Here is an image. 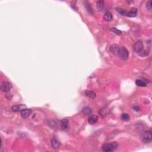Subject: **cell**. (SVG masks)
Wrapping results in <instances>:
<instances>
[{
	"label": "cell",
	"instance_id": "d6986e66",
	"mask_svg": "<svg viewBox=\"0 0 152 152\" xmlns=\"http://www.w3.org/2000/svg\"><path fill=\"white\" fill-rule=\"evenodd\" d=\"M116 10H117V11L118 12L119 14H121V16H127V13H128V12H127L125 10L121 9V8H117V9H116Z\"/></svg>",
	"mask_w": 152,
	"mask_h": 152
},
{
	"label": "cell",
	"instance_id": "4fadbf2b",
	"mask_svg": "<svg viewBox=\"0 0 152 152\" xmlns=\"http://www.w3.org/2000/svg\"><path fill=\"white\" fill-rule=\"evenodd\" d=\"M135 85L139 87H146L147 82L143 79H137L135 81Z\"/></svg>",
	"mask_w": 152,
	"mask_h": 152
},
{
	"label": "cell",
	"instance_id": "7c38bea8",
	"mask_svg": "<svg viewBox=\"0 0 152 152\" xmlns=\"http://www.w3.org/2000/svg\"><path fill=\"white\" fill-rule=\"evenodd\" d=\"M60 141L56 138H53L51 140V146L54 148H58L60 146Z\"/></svg>",
	"mask_w": 152,
	"mask_h": 152
},
{
	"label": "cell",
	"instance_id": "ffe728a7",
	"mask_svg": "<svg viewBox=\"0 0 152 152\" xmlns=\"http://www.w3.org/2000/svg\"><path fill=\"white\" fill-rule=\"evenodd\" d=\"M121 118L123 121H129L130 119V117L129 115L126 114V113H123V114L121 115Z\"/></svg>",
	"mask_w": 152,
	"mask_h": 152
},
{
	"label": "cell",
	"instance_id": "44dd1931",
	"mask_svg": "<svg viewBox=\"0 0 152 152\" xmlns=\"http://www.w3.org/2000/svg\"><path fill=\"white\" fill-rule=\"evenodd\" d=\"M110 30H111L112 32H114V33L118 34V35H121V34H122V32L121 31V30L117 29V28H115V27H113V28H111V29H110Z\"/></svg>",
	"mask_w": 152,
	"mask_h": 152
},
{
	"label": "cell",
	"instance_id": "9a60e30c",
	"mask_svg": "<svg viewBox=\"0 0 152 152\" xmlns=\"http://www.w3.org/2000/svg\"><path fill=\"white\" fill-rule=\"evenodd\" d=\"M109 108H108L106 107L103 108H102L100 111H99V114H100V115H102L103 117H106V116H107L109 114Z\"/></svg>",
	"mask_w": 152,
	"mask_h": 152
},
{
	"label": "cell",
	"instance_id": "8992f818",
	"mask_svg": "<svg viewBox=\"0 0 152 152\" xmlns=\"http://www.w3.org/2000/svg\"><path fill=\"white\" fill-rule=\"evenodd\" d=\"M26 108V105L24 104H20V105H16L12 106L11 109L13 112H22V110L25 109Z\"/></svg>",
	"mask_w": 152,
	"mask_h": 152
},
{
	"label": "cell",
	"instance_id": "9c48e42d",
	"mask_svg": "<svg viewBox=\"0 0 152 152\" xmlns=\"http://www.w3.org/2000/svg\"><path fill=\"white\" fill-rule=\"evenodd\" d=\"M98 116L94 115H90L88 118V122L90 124H95L98 122Z\"/></svg>",
	"mask_w": 152,
	"mask_h": 152
},
{
	"label": "cell",
	"instance_id": "ac0fdd59",
	"mask_svg": "<svg viewBox=\"0 0 152 152\" xmlns=\"http://www.w3.org/2000/svg\"><path fill=\"white\" fill-rule=\"evenodd\" d=\"M85 95L86 96H87V97L92 98V99H95L96 98V93L95 92H92V91L86 90L85 92Z\"/></svg>",
	"mask_w": 152,
	"mask_h": 152
},
{
	"label": "cell",
	"instance_id": "603a6c76",
	"mask_svg": "<svg viewBox=\"0 0 152 152\" xmlns=\"http://www.w3.org/2000/svg\"><path fill=\"white\" fill-rule=\"evenodd\" d=\"M146 7L148 10H151L152 8V3L151 1H149L147 2V4H146Z\"/></svg>",
	"mask_w": 152,
	"mask_h": 152
},
{
	"label": "cell",
	"instance_id": "30bf717a",
	"mask_svg": "<svg viewBox=\"0 0 152 152\" xmlns=\"http://www.w3.org/2000/svg\"><path fill=\"white\" fill-rule=\"evenodd\" d=\"M69 125V121L67 118H64L61 121L60 126L63 130H66Z\"/></svg>",
	"mask_w": 152,
	"mask_h": 152
},
{
	"label": "cell",
	"instance_id": "cb8c5ba5",
	"mask_svg": "<svg viewBox=\"0 0 152 152\" xmlns=\"http://www.w3.org/2000/svg\"><path fill=\"white\" fill-rule=\"evenodd\" d=\"M134 109L135 111H139L140 108L139 107H138V106H134Z\"/></svg>",
	"mask_w": 152,
	"mask_h": 152
},
{
	"label": "cell",
	"instance_id": "6da1fadb",
	"mask_svg": "<svg viewBox=\"0 0 152 152\" xmlns=\"http://www.w3.org/2000/svg\"><path fill=\"white\" fill-rule=\"evenodd\" d=\"M118 144L116 142H112L110 144H105L102 146V150L105 152H112L117 149Z\"/></svg>",
	"mask_w": 152,
	"mask_h": 152
},
{
	"label": "cell",
	"instance_id": "e0dca14e",
	"mask_svg": "<svg viewBox=\"0 0 152 152\" xmlns=\"http://www.w3.org/2000/svg\"><path fill=\"white\" fill-rule=\"evenodd\" d=\"M104 5H105V2L103 1H97V2H96L97 9H98V10L100 11H102L103 10V8H104Z\"/></svg>",
	"mask_w": 152,
	"mask_h": 152
},
{
	"label": "cell",
	"instance_id": "ba28073f",
	"mask_svg": "<svg viewBox=\"0 0 152 152\" xmlns=\"http://www.w3.org/2000/svg\"><path fill=\"white\" fill-rule=\"evenodd\" d=\"M119 47L120 46L119 45H117V44H114V45H112L109 48V51L112 54L115 55H118Z\"/></svg>",
	"mask_w": 152,
	"mask_h": 152
},
{
	"label": "cell",
	"instance_id": "2e32d148",
	"mask_svg": "<svg viewBox=\"0 0 152 152\" xmlns=\"http://www.w3.org/2000/svg\"><path fill=\"white\" fill-rule=\"evenodd\" d=\"M82 113L86 115H90L92 113V110L89 107H84L82 109Z\"/></svg>",
	"mask_w": 152,
	"mask_h": 152
},
{
	"label": "cell",
	"instance_id": "7a4b0ae2",
	"mask_svg": "<svg viewBox=\"0 0 152 152\" xmlns=\"http://www.w3.org/2000/svg\"><path fill=\"white\" fill-rule=\"evenodd\" d=\"M140 139L143 143H150L152 140V134L151 131H146L140 135Z\"/></svg>",
	"mask_w": 152,
	"mask_h": 152
},
{
	"label": "cell",
	"instance_id": "8fae6325",
	"mask_svg": "<svg viewBox=\"0 0 152 152\" xmlns=\"http://www.w3.org/2000/svg\"><path fill=\"white\" fill-rule=\"evenodd\" d=\"M137 14V9H135V8H133L129 12L127 13V16L129 17H136Z\"/></svg>",
	"mask_w": 152,
	"mask_h": 152
},
{
	"label": "cell",
	"instance_id": "7402d4cb",
	"mask_svg": "<svg viewBox=\"0 0 152 152\" xmlns=\"http://www.w3.org/2000/svg\"><path fill=\"white\" fill-rule=\"evenodd\" d=\"M85 7L87 9V11H89V13H92V12L93 11V9H92V8L91 7L90 5L87 2H86Z\"/></svg>",
	"mask_w": 152,
	"mask_h": 152
},
{
	"label": "cell",
	"instance_id": "52a82bcc",
	"mask_svg": "<svg viewBox=\"0 0 152 152\" xmlns=\"http://www.w3.org/2000/svg\"><path fill=\"white\" fill-rule=\"evenodd\" d=\"M32 112V110L30 109H25L23 110L20 113V115L21 117L23 119H26L28 118L31 115Z\"/></svg>",
	"mask_w": 152,
	"mask_h": 152
},
{
	"label": "cell",
	"instance_id": "277c9868",
	"mask_svg": "<svg viewBox=\"0 0 152 152\" xmlns=\"http://www.w3.org/2000/svg\"><path fill=\"white\" fill-rule=\"evenodd\" d=\"M143 48H144L143 43L141 41H138L137 42H135L134 45L133 46L134 51L136 53L139 54L140 55L143 52ZM143 53H144V52H143Z\"/></svg>",
	"mask_w": 152,
	"mask_h": 152
},
{
	"label": "cell",
	"instance_id": "5b68a950",
	"mask_svg": "<svg viewBox=\"0 0 152 152\" xmlns=\"http://www.w3.org/2000/svg\"><path fill=\"white\" fill-rule=\"evenodd\" d=\"M12 85L9 82H3L1 85V90L4 92H8L11 89Z\"/></svg>",
	"mask_w": 152,
	"mask_h": 152
},
{
	"label": "cell",
	"instance_id": "5bb4252c",
	"mask_svg": "<svg viewBox=\"0 0 152 152\" xmlns=\"http://www.w3.org/2000/svg\"><path fill=\"white\" fill-rule=\"evenodd\" d=\"M113 19V16L112 13L109 11H107L105 13L104 16H103V19H104L105 21L109 22L111 21Z\"/></svg>",
	"mask_w": 152,
	"mask_h": 152
},
{
	"label": "cell",
	"instance_id": "3957f363",
	"mask_svg": "<svg viewBox=\"0 0 152 152\" xmlns=\"http://www.w3.org/2000/svg\"><path fill=\"white\" fill-rule=\"evenodd\" d=\"M118 56L122 60H127L129 56V52L125 47L120 46L119 49Z\"/></svg>",
	"mask_w": 152,
	"mask_h": 152
}]
</instances>
